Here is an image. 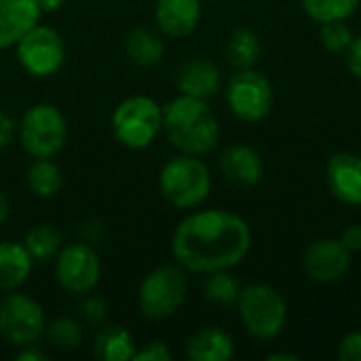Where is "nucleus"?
Returning a JSON list of instances; mask_svg holds the SVG:
<instances>
[{
	"label": "nucleus",
	"instance_id": "f257e3e1",
	"mask_svg": "<svg viewBox=\"0 0 361 361\" xmlns=\"http://www.w3.org/2000/svg\"><path fill=\"white\" fill-rule=\"evenodd\" d=\"M252 250L250 224L228 209L190 212L171 235L173 260L186 271L209 275L231 271Z\"/></svg>",
	"mask_w": 361,
	"mask_h": 361
},
{
	"label": "nucleus",
	"instance_id": "f03ea898",
	"mask_svg": "<svg viewBox=\"0 0 361 361\" xmlns=\"http://www.w3.org/2000/svg\"><path fill=\"white\" fill-rule=\"evenodd\" d=\"M163 135L182 154H209L220 142V123L205 99L178 95L163 106Z\"/></svg>",
	"mask_w": 361,
	"mask_h": 361
},
{
	"label": "nucleus",
	"instance_id": "7ed1b4c3",
	"mask_svg": "<svg viewBox=\"0 0 361 361\" xmlns=\"http://www.w3.org/2000/svg\"><path fill=\"white\" fill-rule=\"evenodd\" d=\"M159 190L176 209H197L212 192V173L201 157L178 154L169 159L159 173Z\"/></svg>",
	"mask_w": 361,
	"mask_h": 361
},
{
	"label": "nucleus",
	"instance_id": "20e7f679",
	"mask_svg": "<svg viewBox=\"0 0 361 361\" xmlns=\"http://www.w3.org/2000/svg\"><path fill=\"white\" fill-rule=\"evenodd\" d=\"M110 127L114 140L129 150H146L163 133V106L150 95H131L116 104Z\"/></svg>",
	"mask_w": 361,
	"mask_h": 361
},
{
	"label": "nucleus",
	"instance_id": "39448f33",
	"mask_svg": "<svg viewBox=\"0 0 361 361\" xmlns=\"http://www.w3.org/2000/svg\"><path fill=\"white\" fill-rule=\"evenodd\" d=\"M188 277L178 264H159L144 275L137 288V309L146 319L163 322L173 317L186 302Z\"/></svg>",
	"mask_w": 361,
	"mask_h": 361
},
{
	"label": "nucleus",
	"instance_id": "423d86ee",
	"mask_svg": "<svg viewBox=\"0 0 361 361\" xmlns=\"http://www.w3.org/2000/svg\"><path fill=\"white\" fill-rule=\"evenodd\" d=\"M17 140L30 159H53L68 142V121L57 106L34 104L17 123Z\"/></svg>",
	"mask_w": 361,
	"mask_h": 361
},
{
	"label": "nucleus",
	"instance_id": "0eeeda50",
	"mask_svg": "<svg viewBox=\"0 0 361 361\" xmlns=\"http://www.w3.org/2000/svg\"><path fill=\"white\" fill-rule=\"evenodd\" d=\"M237 311L245 332L256 341L277 338L288 324L286 298L267 283L245 286L241 290Z\"/></svg>",
	"mask_w": 361,
	"mask_h": 361
},
{
	"label": "nucleus",
	"instance_id": "6e6552de",
	"mask_svg": "<svg viewBox=\"0 0 361 361\" xmlns=\"http://www.w3.org/2000/svg\"><path fill=\"white\" fill-rule=\"evenodd\" d=\"M47 315L38 300L19 290L0 298V338L11 347L36 345L44 336Z\"/></svg>",
	"mask_w": 361,
	"mask_h": 361
},
{
	"label": "nucleus",
	"instance_id": "1a4fd4ad",
	"mask_svg": "<svg viewBox=\"0 0 361 361\" xmlns=\"http://www.w3.org/2000/svg\"><path fill=\"white\" fill-rule=\"evenodd\" d=\"M224 99L231 112L243 123H260L264 121L275 104L273 85L269 78L254 70H237L228 82L224 85Z\"/></svg>",
	"mask_w": 361,
	"mask_h": 361
},
{
	"label": "nucleus",
	"instance_id": "9d476101",
	"mask_svg": "<svg viewBox=\"0 0 361 361\" xmlns=\"http://www.w3.org/2000/svg\"><path fill=\"white\" fill-rule=\"evenodd\" d=\"M13 49L21 70L34 78H49L57 74L66 61L63 36L44 23H36Z\"/></svg>",
	"mask_w": 361,
	"mask_h": 361
},
{
	"label": "nucleus",
	"instance_id": "9b49d317",
	"mask_svg": "<svg viewBox=\"0 0 361 361\" xmlns=\"http://www.w3.org/2000/svg\"><path fill=\"white\" fill-rule=\"evenodd\" d=\"M55 279L59 288L74 296L93 292L102 279V258L87 241H74L55 256Z\"/></svg>",
	"mask_w": 361,
	"mask_h": 361
},
{
	"label": "nucleus",
	"instance_id": "f8f14e48",
	"mask_svg": "<svg viewBox=\"0 0 361 361\" xmlns=\"http://www.w3.org/2000/svg\"><path fill=\"white\" fill-rule=\"evenodd\" d=\"M351 258L353 254L341 239L326 237L307 247L302 256V269L315 283H336L351 269Z\"/></svg>",
	"mask_w": 361,
	"mask_h": 361
},
{
	"label": "nucleus",
	"instance_id": "ddd939ff",
	"mask_svg": "<svg viewBox=\"0 0 361 361\" xmlns=\"http://www.w3.org/2000/svg\"><path fill=\"white\" fill-rule=\"evenodd\" d=\"M326 180L332 197L345 205H361V157L355 152H336L326 167Z\"/></svg>",
	"mask_w": 361,
	"mask_h": 361
},
{
	"label": "nucleus",
	"instance_id": "4468645a",
	"mask_svg": "<svg viewBox=\"0 0 361 361\" xmlns=\"http://www.w3.org/2000/svg\"><path fill=\"white\" fill-rule=\"evenodd\" d=\"M176 85L182 95H190V97L209 102L212 97H216L222 91L224 80H222L220 68L212 59L192 57L178 68Z\"/></svg>",
	"mask_w": 361,
	"mask_h": 361
},
{
	"label": "nucleus",
	"instance_id": "2eb2a0df",
	"mask_svg": "<svg viewBox=\"0 0 361 361\" xmlns=\"http://www.w3.org/2000/svg\"><path fill=\"white\" fill-rule=\"evenodd\" d=\"M220 171L231 184L252 188L260 184L264 176V161L256 148L247 144H233L220 154Z\"/></svg>",
	"mask_w": 361,
	"mask_h": 361
},
{
	"label": "nucleus",
	"instance_id": "dca6fc26",
	"mask_svg": "<svg viewBox=\"0 0 361 361\" xmlns=\"http://www.w3.org/2000/svg\"><path fill=\"white\" fill-rule=\"evenodd\" d=\"M42 11L36 0H0V51L13 49L36 23Z\"/></svg>",
	"mask_w": 361,
	"mask_h": 361
},
{
	"label": "nucleus",
	"instance_id": "f3484780",
	"mask_svg": "<svg viewBox=\"0 0 361 361\" xmlns=\"http://www.w3.org/2000/svg\"><path fill=\"white\" fill-rule=\"evenodd\" d=\"M201 21V0H157L154 23L163 36H190Z\"/></svg>",
	"mask_w": 361,
	"mask_h": 361
},
{
	"label": "nucleus",
	"instance_id": "a211bd4d",
	"mask_svg": "<svg viewBox=\"0 0 361 361\" xmlns=\"http://www.w3.org/2000/svg\"><path fill=\"white\" fill-rule=\"evenodd\" d=\"M184 353L190 361H228L235 355V341L226 330L207 326L188 336Z\"/></svg>",
	"mask_w": 361,
	"mask_h": 361
},
{
	"label": "nucleus",
	"instance_id": "6ab92c4d",
	"mask_svg": "<svg viewBox=\"0 0 361 361\" xmlns=\"http://www.w3.org/2000/svg\"><path fill=\"white\" fill-rule=\"evenodd\" d=\"M165 40L163 34L144 27V25H135L127 32L125 36V53L129 57L131 63H135L137 68H154L163 61L165 57Z\"/></svg>",
	"mask_w": 361,
	"mask_h": 361
},
{
	"label": "nucleus",
	"instance_id": "aec40b11",
	"mask_svg": "<svg viewBox=\"0 0 361 361\" xmlns=\"http://www.w3.org/2000/svg\"><path fill=\"white\" fill-rule=\"evenodd\" d=\"M34 260L17 241H0V292L19 290L32 275Z\"/></svg>",
	"mask_w": 361,
	"mask_h": 361
},
{
	"label": "nucleus",
	"instance_id": "412c9836",
	"mask_svg": "<svg viewBox=\"0 0 361 361\" xmlns=\"http://www.w3.org/2000/svg\"><path fill=\"white\" fill-rule=\"evenodd\" d=\"M135 336L123 326H106L95 334L93 355L99 361H131L135 357Z\"/></svg>",
	"mask_w": 361,
	"mask_h": 361
},
{
	"label": "nucleus",
	"instance_id": "4be33fe9",
	"mask_svg": "<svg viewBox=\"0 0 361 361\" xmlns=\"http://www.w3.org/2000/svg\"><path fill=\"white\" fill-rule=\"evenodd\" d=\"M224 57L235 70L254 68L262 57V40L252 27H235L224 42Z\"/></svg>",
	"mask_w": 361,
	"mask_h": 361
},
{
	"label": "nucleus",
	"instance_id": "5701e85b",
	"mask_svg": "<svg viewBox=\"0 0 361 361\" xmlns=\"http://www.w3.org/2000/svg\"><path fill=\"white\" fill-rule=\"evenodd\" d=\"M25 184L27 190L38 199H51L55 197L63 186V173L57 163L51 159H32L27 171H25Z\"/></svg>",
	"mask_w": 361,
	"mask_h": 361
},
{
	"label": "nucleus",
	"instance_id": "b1692460",
	"mask_svg": "<svg viewBox=\"0 0 361 361\" xmlns=\"http://www.w3.org/2000/svg\"><path fill=\"white\" fill-rule=\"evenodd\" d=\"M21 243L34 262H49L55 260V256L63 247V235L53 224H36L25 233Z\"/></svg>",
	"mask_w": 361,
	"mask_h": 361
},
{
	"label": "nucleus",
	"instance_id": "393cba45",
	"mask_svg": "<svg viewBox=\"0 0 361 361\" xmlns=\"http://www.w3.org/2000/svg\"><path fill=\"white\" fill-rule=\"evenodd\" d=\"M243 286L231 271H214L205 275L203 294L209 302L218 307H237Z\"/></svg>",
	"mask_w": 361,
	"mask_h": 361
},
{
	"label": "nucleus",
	"instance_id": "a878e982",
	"mask_svg": "<svg viewBox=\"0 0 361 361\" xmlns=\"http://www.w3.org/2000/svg\"><path fill=\"white\" fill-rule=\"evenodd\" d=\"M44 338L49 341V345L53 349H59V351H76L82 345V341H85V328L74 317L61 315V317H55V319L47 322Z\"/></svg>",
	"mask_w": 361,
	"mask_h": 361
},
{
	"label": "nucleus",
	"instance_id": "bb28decb",
	"mask_svg": "<svg viewBox=\"0 0 361 361\" xmlns=\"http://www.w3.org/2000/svg\"><path fill=\"white\" fill-rule=\"evenodd\" d=\"M361 0H302V11L315 23L347 21L357 8Z\"/></svg>",
	"mask_w": 361,
	"mask_h": 361
},
{
	"label": "nucleus",
	"instance_id": "cd10ccee",
	"mask_svg": "<svg viewBox=\"0 0 361 361\" xmlns=\"http://www.w3.org/2000/svg\"><path fill=\"white\" fill-rule=\"evenodd\" d=\"M353 38H355V34L347 25V21H328V23H322L319 40H322L324 49L330 51V53H347V49L351 47Z\"/></svg>",
	"mask_w": 361,
	"mask_h": 361
},
{
	"label": "nucleus",
	"instance_id": "c85d7f7f",
	"mask_svg": "<svg viewBox=\"0 0 361 361\" xmlns=\"http://www.w3.org/2000/svg\"><path fill=\"white\" fill-rule=\"evenodd\" d=\"M80 315L89 324H95V326L104 324L108 317V302L102 296H91V292H89V294H85V300L80 302Z\"/></svg>",
	"mask_w": 361,
	"mask_h": 361
},
{
	"label": "nucleus",
	"instance_id": "c756f323",
	"mask_svg": "<svg viewBox=\"0 0 361 361\" xmlns=\"http://www.w3.org/2000/svg\"><path fill=\"white\" fill-rule=\"evenodd\" d=\"M171 351L163 341H148L146 345L137 347L133 361H171Z\"/></svg>",
	"mask_w": 361,
	"mask_h": 361
},
{
	"label": "nucleus",
	"instance_id": "7c9ffc66",
	"mask_svg": "<svg viewBox=\"0 0 361 361\" xmlns=\"http://www.w3.org/2000/svg\"><path fill=\"white\" fill-rule=\"evenodd\" d=\"M338 360L361 361V332H351L338 343Z\"/></svg>",
	"mask_w": 361,
	"mask_h": 361
},
{
	"label": "nucleus",
	"instance_id": "2f4dec72",
	"mask_svg": "<svg viewBox=\"0 0 361 361\" xmlns=\"http://www.w3.org/2000/svg\"><path fill=\"white\" fill-rule=\"evenodd\" d=\"M17 137V121L0 108V150L11 146Z\"/></svg>",
	"mask_w": 361,
	"mask_h": 361
},
{
	"label": "nucleus",
	"instance_id": "473e14b6",
	"mask_svg": "<svg viewBox=\"0 0 361 361\" xmlns=\"http://www.w3.org/2000/svg\"><path fill=\"white\" fill-rule=\"evenodd\" d=\"M347 68L357 80H361V36H355L351 47L347 49Z\"/></svg>",
	"mask_w": 361,
	"mask_h": 361
},
{
	"label": "nucleus",
	"instance_id": "72a5a7b5",
	"mask_svg": "<svg viewBox=\"0 0 361 361\" xmlns=\"http://www.w3.org/2000/svg\"><path fill=\"white\" fill-rule=\"evenodd\" d=\"M338 239L345 243V247H347L351 254L361 252V224H351V226H347Z\"/></svg>",
	"mask_w": 361,
	"mask_h": 361
},
{
	"label": "nucleus",
	"instance_id": "f704fd0d",
	"mask_svg": "<svg viewBox=\"0 0 361 361\" xmlns=\"http://www.w3.org/2000/svg\"><path fill=\"white\" fill-rule=\"evenodd\" d=\"M15 360L17 361H44L47 360V353L40 351L36 345H27V347H19V351L15 353Z\"/></svg>",
	"mask_w": 361,
	"mask_h": 361
},
{
	"label": "nucleus",
	"instance_id": "c9c22d12",
	"mask_svg": "<svg viewBox=\"0 0 361 361\" xmlns=\"http://www.w3.org/2000/svg\"><path fill=\"white\" fill-rule=\"evenodd\" d=\"M36 2H38L42 15L44 13H55V11H59L66 4V0H36Z\"/></svg>",
	"mask_w": 361,
	"mask_h": 361
},
{
	"label": "nucleus",
	"instance_id": "e433bc0d",
	"mask_svg": "<svg viewBox=\"0 0 361 361\" xmlns=\"http://www.w3.org/2000/svg\"><path fill=\"white\" fill-rule=\"evenodd\" d=\"M8 214H11V205H8V199H6V195L0 190V228L6 224V220H8Z\"/></svg>",
	"mask_w": 361,
	"mask_h": 361
},
{
	"label": "nucleus",
	"instance_id": "4c0bfd02",
	"mask_svg": "<svg viewBox=\"0 0 361 361\" xmlns=\"http://www.w3.org/2000/svg\"><path fill=\"white\" fill-rule=\"evenodd\" d=\"M267 360L269 361H298V355H294V353H271V355H267Z\"/></svg>",
	"mask_w": 361,
	"mask_h": 361
}]
</instances>
